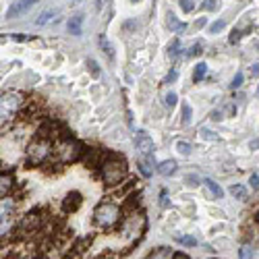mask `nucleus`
<instances>
[{
	"label": "nucleus",
	"mask_w": 259,
	"mask_h": 259,
	"mask_svg": "<svg viewBox=\"0 0 259 259\" xmlns=\"http://www.w3.org/2000/svg\"><path fill=\"white\" fill-rule=\"evenodd\" d=\"M127 177V162L120 155H108V158L102 162V179L106 184H118Z\"/></svg>",
	"instance_id": "1"
},
{
	"label": "nucleus",
	"mask_w": 259,
	"mask_h": 259,
	"mask_svg": "<svg viewBox=\"0 0 259 259\" xmlns=\"http://www.w3.org/2000/svg\"><path fill=\"white\" fill-rule=\"evenodd\" d=\"M52 152H54L52 150V141L46 135H42L35 141H31L29 147H27V164H29V166H42L44 162L50 160Z\"/></svg>",
	"instance_id": "2"
},
{
	"label": "nucleus",
	"mask_w": 259,
	"mask_h": 259,
	"mask_svg": "<svg viewBox=\"0 0 259 259\" xmlns=\"http://www.w3.org/2000/svg\"><path fill=\"white\" fill-rule=\"evenodd\" d=\"M83 143L77 141V139H64L56 145V150H54V158H56L58 164H73L77 162L81 155H83Z\"/></svg>",
	"instance_id": "3"
},
{
	"label": "nucleus",
	"mask_w": 259,
	"mask_h": 259,
	"mask_svg": "<svg viewBox=\"0 0 259 259\" xmlns=\"http://www.w3.org/2000/svg\"><path fill=\"white\" fill-rule=\"evenodd\" d=\"M94 220L96 224L102 228H112L118 224L120 220V207L112 201H102L100 206L94 209Z\"/></svg>",
	"instance_id": "4"
},
{
	"label": "nucleus",
	"mask_w": 259,
	"mask_h": 259,
	"mask_svg": "<svg viewBox=\"0 0 259 259\" xmlns=\"http://www.w3.org/2000/svg\"><path fill=\"white\" fill-rule=\"evenodd\" d=\"M23 102H25V98H23L21 91H17V89L4 91L2 98H0V116H2V123L4 120H11L17 112H19Z\"/></svg>",
	"instance_id": "5"
},
{
	"label": "nucleus",
	"mask_w": 259,
	"mask_h": 259,
	"mask_svg": "<svg viewBox=\"0 0 259 259\" xmlns=\"http://www.w3.org/2000/svg\"><path fill=\"white\" fill-rule=\"evenodd\" d=\"M143 226H145V220H143V216H137V214H135V216H131V218H127L125 226H123V233H125V236L139 238V234H141Z\"/></svg>",
	"instance_id": "6"
},
{
	"label": "nucleus",
	"mask_w": 259,
	"mask_h": 259,
	"mask_svg": "<svg viewBox=\"0 0 259 259\" xmlns=\"http://www.w3.org/2000/svg\"><path fill=\"white\" fill-rule=\"evenodd\" d=\"M35 2H38V0H17V2L6 11V19H15V17L25 15Z\"/></svg>",
	"instance_id": "7"
},
{
	"label": "nucleus",
	"mask_w": 259,
	"mask_h": 259,
	"mask_svg": "<svg viewBox=\"0 0 259 259\" xmlns=\"http://www.w3.org/2000/svg\"><path fill=\"white\" fill-rule=\"evenodd\" d=\"M135 143H137V150H139L143 155H150L154 152V141H152V137L147 135L145 131H139L135 137Z\"/></svg>",
	"instance_id": "8"
},
{
	"label": "nucleus",
	"mask_w": 259,
	"mask_h": 259,
	"mask_svg": "<svg viewBox=\"0 0 259 259\" xmlns=\"http://www.w3.org/2000/svg\"><path fill=\"white\" fill-rule=\"evenodd\" d=\"M42 224V216L38 214V211H31V214H27L21 222V230L23 233H35V230L40 228Z\"/></svg>",
	"instance_id": "9"
},
{
	"label": "nucleus",
	"mask_w": 259,
	"mask_h": 259,
	"mask_svg": "<svg viewBox=\"0 0 259 259\" xmlns=\"http://www.w3.org/2000/svg\"><path fill=\"white\" fill-rule=\"evenodd\" d=\"M81 203H83V197H81V193L73 191V193H69V195L62 199V209H64V211H77Z\"/></svg>",
	"instance_id": "10"
},
{
	"label": "nucleus",
	"mask_w": 259,
	"mask_h": 259,
	"mask_svg": "<svg viewBox=\"0 0 259 259\" xmlns=\"http://www.w3.org/2000/svg\"><path fill=\"white\" fill-rule=\"evenodd\" d=\"M58 19V13L54 11V8H46V11H42L38 17H35V25L38 27H46V25H50L52 21H56Z\"/></svg>",
	"instance_id": "11"
},
{
	"label": "nucleus",
	"mask_w": 259,
	"mask_h": 259,
	"mask_svg": "<svg viewBox=\"0 0 259 259\" xmlns=\"http://www.w3.org/2000/svg\"><path fill=\"white\" fill-rule=\"evenodd\" d=\"M203 184H206V189L209 191V197H211V199H222L224 191L220 189V184H218L216 181H211V179H203Z\"/></svg>",
	"instance_id": "12"
},
{
	"label": "nucleus",
	"mask_w": 259,
	"mask_h": 259,
	"mask_svg": "<svg viewBox=\"0 0 259 259\" xmlns=\"http://www.w3.org/2000/svg\"><path fill=\"white\" fill-rule=\"evenodd\" d=\"M67 27H69V33H71V35H81L83 15H73L71 19H69V23H67Z\"/></svg>",
	"instance_id": "13"
},
{
	"label": "nucleus",
	"mask_w": 259,
	"mask_h": 259,
	"mask_svg": "<svg viewBox=\"0 0 259 259\" xmlns=\"http://www.w3.org/2000/svg\"><path fill=\"white\" fill-rule=\"evenodd\" d=\"M13 177H11V172H2V177H0V195L6 197L8 195V191L13 189Z\"/></svg>",
	"instance_id": "14"
},
{
	"label": "nucleus",
	"mask_w": 259,
	"mask_h": 259,
	"mask_svg": "<svg viewBox=\"0 0 259 259\" xmlns=\"http://www.w3.org/2000/svg\"><path fill=\"white\" fill-rule=\"evenodd\" d=\"M158 172L162 174V177H170V174L177 172V162H174V160H164L158 166Z\"/></svg>",
	"instance_id": "15"
},
{
	"label": "nucleus",
	"mask_w": 259,
	"mask_h": 259,
	"mask_svg": "<svg viewBox=\"0 0 259 259\" xmlns=\"http://www.w3.org/2000/svg\"><path fill=\"white\" fill-rule=\"evenodd\" d=\"M206 75H207V64L206 62H197L195 64V71H193V81L199 83Z\"/></svg>",
	"instance_id": "16"
},
{
	"label": "nucleus",
	"mask_w": 259,
	"mask_h": 259,
	"mask_svg": "<svg viewBox=\"0 0 259 259\" xmlns=\"http://www.w3.org/2000/svg\"><path fill=\"white\" fill-rule=\"evenodd\" d=\"M230 195L236 199H247V189L243 184H233V187H230Z\"/></svg>",
	"instance_id": "17"
},
{
	"label": "nucleus",
	"mask_w": 259,
	"mask_h": 259,
	"mask_svg": "<svg viewBox=\"0 0 259 259\" xmlns=\"http://www.w3.org/2000/svg\"><path fill=\"white\" fill-rule=\"evenodd\" d=\"M179 50H181V42H179V38H174L170 44H168V56L174 60L179 56Z\"/></svg>",
	"instance_id": "18"
},
{
	"label": "nucleus",
	"mask_w": 259,
	"mask_h": 259,
	"mask_svg": "<svg viewBox=\"0 0 259 259\" xmlns=\"http://www.w3.org/2000/svg\"><path fill=\"white\" fill-rule=\"evenodd\" d=\"M168 27H170V29H174V31H182L187 25H184V23H179V21H177V17H174V15L170 13V15H168Z\"/></svg>",
	"instance_id": "19"
},
{
	"label": "nucleus",
	"mask_w": 259,
	"mask_h": 259,
	"mask_svg": "<svg viewBox=\"0 0 259 259\" xmlns=\"http://www.w3.org/2000/svg\"><path fill=\"white\" fill-rule=\"evenodd\" d=\"M238 259H253V249H251V245H243V247H240Z\"/></svg>",
	"instance_id": "20"
},
{
	"label": "nucleus",
	"mask_w": 259,
	"mask_h": 259,
	"mask_svg": "<svg viewBox=\"0 0 259 259\" xmlns=\"http://www.w3.org/2000/svg\"><path fill=\"white\" fill-rule=\"evenodd\" d=\"M100 46L106 50V54H108L110 58L114 56V52H112V46H110V42H108V38H106V35H100Z\"/></svg>",
	"instance_id": "21"
},
{
	"label": "nucleus",
	"mask_w": 259,
	"mask_h": 259,
	"mask_svg": "<svg viewBox=\"0 0 259 259\" xmlns=\"http://www.w3.org/2000/svg\"><path fill=\"white\" fill-rule=\"evenodd\" d=\"M191 114H193L191 106L184 104V106H182V125H191Z\"/></svg>",
	"instance_id": "22"
},
{
	"label": "nucleus",
	"mask_w": 259,
	"mask_h": 259,
	"mask_svg": "<svg viewBox=\"0 0 259 259\" xmlns=\"http://www.w3.org/2000/svg\"><path fill=\"white\" fill-rule=\"evenodd\" d=\"M150 259H170V251H168V249H158V251H155V253H152V257Z\"/></svg>",
	"instance_id": "23"
},
{
	"label": "nucleus",
	"mask_w": 259,
	"mask_h": 259,
	"mask_svg": "<svg viewBox=\"0 0 259 259\" xmlns=\"http://www.w3.org/2000/svg\"><path fill=\"white\" fill-rule=\"evenodd\" d=\"M177 150H179V154H182V155H189V154H191V143L179 141V143H177Z\"/></svg>",
	"instance_id": "24"
},
{
	"label": "nucleus",
	"mask_w": 259,
	"mask_h": 259,
	"mask_svg": "<svg viewBox=\"0 0 259 259\" xmlns=\"http://www.w3.org/2000/svg\"><path fill=\"white\" fill-rule=\"evenodd\" d=\"M218 8V0H206L201 4V11H216Z\"/></svg>",
	"instance_id": "25"
},
{
	"label": "nucleus",
	"mask_w": 259,
	"mask_h": 259,
	"mask_svg": "<svg viewBox=\"0 0 259 259\" xmlns=\"http://www.w3.org/2000/svg\"><path fill=\"white\" fill-rule=\"evenodd\" d=\"M181 8L184 13H191L195 8V4H193V0H181Z\"/></svg>",
	"instance_id": "26"
},
{
	"label": "nucleus",
	"mask_w": 259,
	"mask_h": 259,
	"mask_svg": "<svg viewBox=\"0 0 259 259\" xmlns=\"http://www.w3.org/2000/svg\"><path fill=\"white\" fill-rule=\"evenodd\" d=\"M226 27V23L224 21H216V23H211V27H209V31L211 33H218V31H222Z\"/></svg>",
	"instance_id": "27"
},
{
	"label": "nucleus",
	"mask_w": 259,
	"mask_h": 259,
	"mask_svg": "<svg viewBox=\"0 0 259 259\" xmlns=\"http://www.w3.org/2000/svg\"><path fill=\"white\" fill-rule=\"evenodd\" d=\"M197 54H201V42H197L193 48L187 52V58H191V56H197Z\"/></svg>",
	"instance_id": "28"
},
{
	"label": "nucleus",
	"mask_w": 259,
	"mask_h": 259,
	"mask_svg": "<svg viewBox=\"0 0 259 259\" xmlns=\"http://www.w3.org/2000/svg\"><path fill=\"white\" fill-rule=\"evenodd\" d=\"M139 170H141V174H143V177H150V174H152L150 164H147L145 160H143V162H139Z\"/></svg>",
	"instance_id": "29"
},
{
	"label": "nucleus",
	"mask_w": 259,
	"mask_h": 259,
	"mask_svg": "<svg viewBox=\"0 0 259 259\" xmlns=\"http://www.w3.org/2000/svg\"><path fill=\"white\" fill-rule=\"evenodd\" d=\"M240 85H243V73H236V77L233 79V83H230V87L236 89V87H240Z\"/></svg>",
	"instance_id": "30"
},
{
	"label": "nucleus",
	"mask_w": 259,
	"mask_h": 259,
	"mask_svg": "<svg viewBox=\"0 0 259 259\" xmlns=\"http://www.w3.org/2000/svg\"><path fill=\"white\" fill-rule=\"evenodd\" d=\"M201 137H206V139H209V141H218V135H214L211 131H207V129H201Z\"/></svg>",
	"instance_id": "31"
},
{
	"label": "nucleus",
	"mask_w": 259,
	"mask_h": 259,
	"mask_svg": "<svg viewBox=\"0 0 259 259\" xmlns=\"http://www.w3.org/2000/svg\"><path fill=\"white\" fill-rule=\"evenodd\" d=\"M179 240H181L182 245H187V247H195V245H197V240L193 238V236H181Z\"/></svg>",
	"instance_id": "32"
},
{
	"label": "nucleus",
	"mask_w": 259,
	"mask_h": 259,
	"mask_svg": "<svg viewBox=\"0 0 259 259\" xmlns=\"http://www.w3.org/2000/svg\"><path fill=\"white\" fill-rule=\"evenodd\" d=\"M87 64H89V69H91V73H94V77H98V75H100V69H98V62H96L94 58H89V60H87Z\"/></svg>",
	"instance_id": "33"
},
{
	"label": "nucleus",
	"mask_w": 259,
	"mask_h": 259,
	"mask_svg": "<svg viewBox=\"0 0 259 259\" xmlns=\"http://www.w3.org/2000/svg\"><path fill=\"white\" fill-rule=\"evenodd\" d=\"M174 104H177V94H168V96H166V106H174Z\"/></svg>",
	"instance_id": "34"
},
{
	"label": "nucleus",
	"mask_w": 259,
	"mask_h": 259,
	"mask_svg": "<svg viewBox=\"0 0 259 259\" xmlns=\"http://www.w3.org/2000/svg\"><path fill=\"white\" fill-rule=\"evenodd\" d=\"M249 182H251V187H253L255 191H259V174H253V177L249 179Z\"/></svg>",
	"instance_id": "35"
},
{
	"label": "nucleus",
	"mask_w": 259,
	"mask_h": 259,
	"mask_svg": "<svg viewBox=\"0 0 259 259\" xmlns=\"http://www.w3.org/2000/svg\"><path fill=\"white\" fill-rule=\"evenodd\" d=\"M238 40H240V31H236V29H234V31H233V35H230V44H236Z\"/></svg>",
	"instance_id": "36"
},
{
	"label": "nucleus",
	"mask_w": 259,
	"mask_h": 259,
	"mask_svg": "<svg viewBox=\"0 0 259 259\" xmlns=\"http://www.w3.org/2000/svg\"><path fill=\"white\" fill-rule=\"evenodd\" d=\"M177 77H179V73H177V71H172L170 75H168V79H166V83H172V81H177Z\"/></svg>",
	"instance_id": "37"
},
{
	"label": "nucleus",
	"mask_w": 259,
	"mask_h": 259,
	"mask_svg": "<svg viewBox=\"0 0 259 259\" xmlns=\"http://www.w3.org/2000/svg\"><path fill=\"white\" fill-rule=\"evenodd\" d=\"M251 75H253V77H259V62L251 67Z\"/></svg>",
	"instance_id": "38"
},
{
	"label": "nucleus",
	"mask_w": 259,
	"mask_h": 259,
	"mask_svg": "<svg viewBox=\"0 0 259 259\" xmlns=\"http://www.w3.org/2000/svg\"><path fill=\"white\" fill-rule=\"evenodd\" d=\"M172 259H189V257L184 255V253H174V255H172Z\"/></svg>",
	"instance_id": "39"
},
{
	"label": "nucleus",
	"mask_w": 259,
	"mask_h": 259,
	"mask_svg": "<svg viewBox=\"0 0 259 259\" xmlns=\"http://www.w3.org/2000/svg\"><path fill=\"white\" fill-rule=\"evenodd\" d=\"M207 23V19H206V17H203V19H199L197 23H195V27H203V25H206Z\"/></svg>",
	"instance_id": "40"
},
{
	"label": "nucleus",
	"mask_w": 259,
	"mask_h": 259,
	"mask_svg": "<svg viewBox=\"0 0 259 259\" xmlns=\"http://www.w3.org/2000/svg\"><path fill=\"white\" fill-rule=\"evenodd\" d=\"M162 206H164V207L168 206V201H166V193H162Z\"/></svg>",
	"instance_id": "41"
},
{
	"label": "nucleus",
	"mask_w": 259,
	"mask_h": 259,
	"mask_svg": "<svg viewBox=\"0 0 259 259\" xmlns=\"http://www.w3.org/2000/svg\"><path fill=\"white\" fill-rule=\"evenodd\" d=\"M96 6L102 8V6H104V0H96Z\"/></svg>",
	"instance_id": "42"
},
{
	"label": "nucleus",
	"mask_w": 259,
	"mask_h": 259,
	"mask_svg": "<svg viewBox=\"0 0 259 259\" xmlns=\"http://www.w3.org/2000/svg\"><path fill=\"white\" fill-rule=\"evenodd\" d=\"M255 147H259V139H257V141H253V143H251V150H255Z\"/></svg>",
	"instance_id": "43"
},
{
	"label": "nucleus",
	"mask_w": 259,
	"mask_h": 259,
	"mask_svg": "<svg viewBox=\"0 0 259 259\" xmlns=\"http://www.w3.org/2000/svg\"><path fill=\"white\" fill-rule=\"evenodd\" d=\"M69 2H73V4H79V2H81V0H69Z\"/></svg>",
	"instance_id": "44"
},
{
	"label": "nucleus",
	"mask_w": 259,
	"mask_h": 259,
	"mask_svg": "<svg viewBox=\"0 0 259 259\" xmlns=\"http://www.w3.org/2000/svg\"><path fill=\"white\" fill-rule=\"evenodd\" d=\"M255 220H257V224H259V214H257V216H255Z\"/></svg>",
	"instance_id": "45"
},
{
	"label": "nucleus",
	"mask_w": 259,
	"mask_h": 259,
	"mask_svg": "<svg viewBox=\"0 0 259 259\" xmlns=\"http://www.w3.org/2000/svg\"><path fill=\"white\" fill-rule=\"evenodd\" d=\"M257 98H259V87H257Z\"/></svg>",
	"instance_id": "46"
},
{
	"label": "nucleus",
	"mask_w": 259,
	"mask_h": 259,
	"mask_svg": "<svg viewBox=\"0 0 259 259\" xmlns=\"http://www.w3.org/2000/svg\"><path fill=\"white\" fill-rule=\"evenodd\" d=\"M133 2H137V0H133Z\"/></svg>",
	"instance_id": "47"
}]
</instances>
